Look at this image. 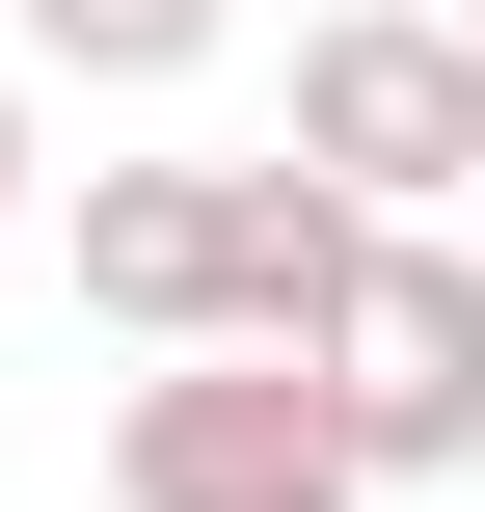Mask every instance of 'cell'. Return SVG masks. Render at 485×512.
Masks as SVG:
<instances>
[{"label": "cell", "instance_id": "obj_7", "mask_svg": "<svg viewBox=\"0 0 485 512\" xmlns=\"http://www.w3.org/2000/svg\"><path fill=\"white\" fill-rule=\"evenodd\" d=\"M432 27H459V54H485V0H432Z\"/></svg>", "mask_w": 485, "mask_h": 512}, {"label": "cell", "instance_id": "obj_5", "mask_svg": "<svg viewBox=\"0 0 485 512\" xmlns=\"http://www.w3.org/2000/svg\"><path fill=\"white\" fill-rule=\"evenodd\" d=\"M216 27H243V0H0V81H27V108H54V81L135 108V81H216Z\"/></svg>", "mask_w": 485, "mask_h": 512}, {"label": "cell", "instance_id": "obj_4", "mask_svg": "<svg viewBox=\"0 0 485 512\" xmlns=\"http://www.w3.org/2000/svg\"><path fill=\"white\" fill-rule=\"evenodd\" d=\"M108 512H378V486H351V432H324L297 351H162L108 405Z\"/></svg>", "mask_w": 485, "mask_h": 512}, {"label": "cell", "instance_id": "obj_2", "mask_svg": "<svg viewBox=\"0 0 485 512\" xmlns=\"http://www.w3.org/2000/svg\"><path fill=\"white\" fill-rule=\"evenodd\" d=\"M297 189H351L378 243H432V189H485V54L432 0H324L297 27V135H270Z\"/></svg>", "mask_w": 485, "mask_h": 512}, {"label": "cell", "instance_id": "obj_3", "mask_svg": "<svg viewBox=\"0 0 485 512\" xmlns=\"http://www.w3.org/2000/svg\"><path fill=\"white\" fill-rule=\"evenodd\" d=\"M324 432H351V486H459L485 459V270L459 243H351V297H324Z\"/></svg>", "mask_w": 485, "mask_h": 512}, {"label": "cell", "instance_id": "obj_6", "mask_svg": "<svg viewBox=\"0 0 485 512\" xmlns=\"http://www.w3.org/2000/svg\"><path fill=\"white\" fill-rule=\"evenodd\" d=\"M0 216H54V108H27V81H0Z\"/></svg>", "mask_w": 485, "mask_h": 512}, {"label": "cell", "instance_id": "obj_1", "mask_svg": "<svg viewBox=\"0 0 485 512\" xmlns=\"http://www.w3.org/2000/svg\"><path fill=\"white\" fill-rule=\"evenodd\" d=\"M351 189H297V162H81L54 189V270L135 324V351H324V297H351Z\"/></svg>", "mask_w": 485, "mask_h": 512}]
</instances>
